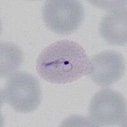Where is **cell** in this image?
Segmentation results:
<instances>
[{"mask_svg": "<svg viewBox=\"0 0 127 127\" xmlns=\"http://www.w3.org/2000/svg\"><path fill=\"white\" fill-rule=\"evenodd\" d=\"M2 97L15 111L28 113L40 105L41 92L35 77L26 72H16L6 82Z\"/></svg>", "mask_w": 127, "mask_h": 127, "instance_id": "cell-2", "label": "cell"}, {"mask_svg": "<svg viewBox=\"0 0 127 127\" xmlns=\"http://www.w3.org/2000/svg\"><path fill=\"white\" fill-rule=\"evenodd\" d=\"M96 126L124 127L127 125V104L124 97L113 90L103 89L95 94L88 111Z\"/></svg>", "mask_w": 127, "mask_h": 127, "instance_id": "cell-3", "label": "cell"}, {"mask_svg": "<svg viewBox=\"0 0 127 127\" xmlns=\"http://www.w3.org/2000/svg\"><path fill=\"white\" fill-rule=\"evenodd\" d=\"M36 70L45 81L65 84L89 75L91 65L85 50L71 40H61L46 47L36 61Z\"/></svg>", "mask_w": 127, "mask_h": 127, "instance_id": "cell-1", "label": "cell"}, {"mask_svg": "<svg viewBox=\"0 0 127 127\" xmlns=\"http://www.w3.org/2000/svg\"><path fill=\"white\" fill-rule=\"evenodd\" d=\"M0 73L1 78L12 76L21 66L24 61L23 52L12 43H1Z\"/></svg>", "mask_w": 127, "mask_h": 127, "instance_id": "cell-7", "label": "cell"}, {"mask_svg": "<svg viewBox=\"0 0 127 127\" xmlns=\"http://www.w3.org/2000/svg\"><path fill=\"white\" fill-rule=\"evenodd\" d=\"M43 17L50 30L66 35L76 31L81 26L85 9L77 0H49L45 3Z\"/></svg>", "mask_w": 127, "mask_h": 127, "instance_id": "cell-4", "label": "cell"}, {"mask_svg": "<svg viewBox=\"0 0 127 127\" xmlns=\"http://www.w3.org/2000/svg\"><path fill=\"white\" fill-rule=\"evenodd\" d=\"M111 10L100 21L99 34L111 45H125L127 42V9L120 4Z\"/></svg>", "mask_w": 127, "mask_h": 127, "instance_id": "cell-6", "label": "cell"}, {"mask_svg": "<svg viewBox=\"0 0 127 127\" xmlns=\"http://www.w3.org/2000/svg\"><path fill=\"white\" fill-rule=\"evenodd\" d=\"M91 79L101 87H107L118 81L124 74L125 63L120 53L113 50L102 52L90 60Z\"/></svg>", "mask_w": 127, "mask_h": 127, "instance_id": "cell-5", "label": "cell"}]
</instances>
